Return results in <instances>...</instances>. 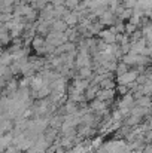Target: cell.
I'll list each match as a JSON object with an SVG mask.
<instances>
[{
  "mask_svg": "<svg viewBox=\"0 0 152 153\" xmlns=\"http://www.w3.org/2000/svg\"><path fill=\"white\" fill-rule=\"evenodd\" d=\"M33 48H34V49L45 48V39H42V37H36V39L33 40Z\"/></svg>",
  "mask_w": 152,
  "mask_h": 153,
  "instance_id": "2",
  "label": "cell"
},
{
  "mask_svg": "<svg viewBox=\"0 0 152 153\" xmlns=\"http://www.w3.org/2000/svg\"><path fill=\"white\" fill-rule=\"evenodd\" d=\"M137 79V74L134 73V71H127V73H124V74H121V77H119V82L121 83H131V82H134Z\"/></svg>",
  "mask_w": 152,
  "mask_h": 153,
  "instance_id": "1",
  "label": "cell"
}]
</instances>
